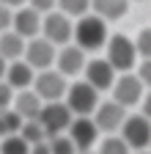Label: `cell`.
<instances>
[{
  "instance_id": "obj_9",
  "label": "cell",
  "mask_w": 151,
  "mask_h": 154,
  "mask_svg": "<svg viewBox=\"0 0 151 154\" xmlns=\"http://www.w3.org/2000/svg\"><path fill=\"white\" fill-rule=\"evenodd\" d=\"M66 138L74 143V149H77V154H88L93 151V146L99 143V129L96 124L91 121V116H74L69 129H66Z\"/></svg>"
},
{
  "instance_id": "obj_30",
  "label": "cell",
  "mask_w": 151,
  "mask_h": 154,
  "mask_svg": "<svg viewBox=\"0 0 151 154\" xmlns=\"http://www.w3.org/2000/svg\"><path fill=\"white\" fill-rule=\"evenodd\" d=\"M3 6H8V8H20V6H25V0H0Z\"/></svg>"
},
{
  "instance_id": "obj_1",
  "label": "cell",
  "mask_w": 151,
  "mask_h": 154,
  "mask_svg": "<svg viewBox=\"0 0 151 154\" xmlns=\"http://www.w3.org/2000/svg\"><path fill=\"white\" fill-rule=\"evenodd\" d=\"M107 22L99 19L96 14H85L80 19H74V30H71V44H77L83 52H96L107 42Z\"/></svg>"
},
{
  "instance_id": "obj_2",
  "label": "cell",
  "mask_w": 151,
  "mask_h": 154,
  "mask_svg": "<svg viewBox=\"0 0 151 154\" xmlns=\"http://www.w3.org/2000/svg\"><path fill=\"white\" fill-rule=\"evenodd\" d=\"M104 52H107L104 61L116 69V74L132 72V69H135V63L140 61V58H137V50H135V44H132V38H129L126 33H113V36H107Z\"/></svg>"
},
{
  "instance_id": "obj_15",
  "label": "cell",
  "mask_w": 151,
  "mask_h": 154,
  "mask_svg": "<svg viewBox=\"0 0 151 154\" xmlns=\"http://www.w3.org/2000/svg\"><path fill=\"white\" fill-rule=\"evenodd\" d=\"M41 99L36 96V91L33 88H22V91H14V99H11V110L20 116L22 121H33L36 116H39V110H41Z\"/></svg>"
},
{
  "instance_id": "obj_29",
  "label": "cell",
  "mask_w": 151,
  "mask_h": 154,
  "mask_svg": "<svg viewBox=\"0 0 151 154\" xmlns=\"http://www.w3.org/2000/svg\"><path fill=\"white\" fill-rule=\"evenodd\" d=\"M30 154H50L47 140H41V143H33V146H30Z\"/></svg>"
},
{
  "instance_id": "obj_25",
  "label": "cell",
  "mask_w": 151,
  "mask_h": 154,
  "mask_svg": "<svg viewBox=\"0 0 151 154\" xmlns=\"http://www.w3.org/2000/svg\"><path fill=\"white\" fill-rule=\"evenodd\" d=\"M135 50H137V58H148L151 55V30L148 28H143V30H137V36H135Z\"/></svg>"
},
{
  "instance_id": "obj_22",
  "label": "cell",
  "mask_w": 151,
  "mask_h": 154,
  "mask_svg": "<svg viewBox=\"0 0 151 154\" xmlns=\"http://www.w3.org/2000/svg\"><path fill=\"white\" fill-rule=\"evenodd\" d=\"M0 154H30V146L20 135H6V138L0 140Z\"/></svg>"
},
{
  "instance_id": "obj_28",
  "label": "cell",
  "mask_w": 151,
  "mask_h": 154,
  "mask_svg": "<svg viewBox=\"0 0 151 154\" xmlns=\"http://www.w3.org/2000/svg\"><path fill=\"white\" fill-rule=\"evenodd\" d=\"M11 17H14V8L0 3V33L3 30H11Z\"/></svg>"
},
{
  "instance_id": "obj_14",
  "label": "cell",
  "mask_w": 151,
  "mask_h": 154,
  "mask_svg": "<svg viewBox=\"0 0 151 154\" xmlns=\"http://www.w3.org/2000/svg\"><path fill=\"white\" fill-rule=\"evenodd\" d=\"M39 28H41V14H36L30 6H20L14 8V17H11V30L20 33L25 42L33 36H39Z\"/></svg>"
},
{
  "instance_id": "obj_26",
  "label": "cell",
  "mask_w": 151,
  "mask_h": 154,
  "mask_svg": "<svg viewBox=\"0 0 151 154\" xmlns=\"http://www.w3.org/2000/svg\"><path fill=\"white\" fill-rule=\"evenodd\" d=\"M11 99H14V88L6 80H0V110H8L11 107Z\"/></svg>"
},
{
  "instance_id": "obj_21",
  "label": "cell",
  "mask_w": 151,
  "mask_h": 154,
  "mask_svg": "<svg viewBox=\"0 0 151 154\" xmlns=\"http://www.w3.org/2000/svg\"><path fill=\"white\" fill-rule=\"evenodd\" d=\"M20 138L28 143V146H33V143H41V140H47V135H44V129H41V124L39 121H22V127H20Z\"/></svg>"
},
{
  "instance_id": "obj_10",
  "label": "cell",
  "mask_w": 151,
  "mask_h": 154,
  "mask_svg": "<svg viewBox=\"0 0 151 154\" xmlns=\"http://www.w3.org/2000/svg\"><path fill=\"white\" fill-rule=\"evenodd\" d=\"M126 107H121L118 102H113V99H99V105H96V110L91 113V121L96 124V129H99V135H116L118 132V127L124 124V119H126Z\"/></svg>"
},
{
  "instance_id": "obj_17",
  "label": "cell",
  "mask_w": 151,
  "mask_h": 154,
  "mask_svg": "<svg viewBox=\"0 0 151 154\" xmlns=\"http://www.w3.org/2000/svg\"><path fill=\"white\" fill-rule=\"evenodd\" d=\"M129 11V0H91V14L104 22H116Z\"/></svg>"
},
{
  "instance_id": "obj_27",
  "label": "cell",
  "mask_w": 151,
  "mask_h": 154,
  "mask_svg": "<svg viewBox=\"0 0 151 154\" xmlns=\"http://www.w3.org/2000/svg\"><path fill=\"white\" fill-rule=\"evenodd\" d=\"M25 3L36 11V14H47V11H55V0H25Z\"/></svg>"
},
{
  "instance_id": "obj_3",
  "label": "cell",
  "mask_w": 151,
  "mask_h": 154,
  "mask_svg": "<svg viewBox=\"0 0 151 154\" xmlns=\"http://www.w3.org/2000/svg\"><path fill=\"white\" fill-rule=\"evenodd\" d=\"M116 135L129 146V151H146L148 143H151V124H148L146 116L132 110V113H126V119H124V124L118 127Z\"/></svg>"
},
{
  "instance_id": "obj_18",
  "label": "cell",
  "mask_w": 151,
  "mask_h": 154,
  "mask_svg": "<svg viewBox=\"0 0 151 154\" xmlns=\"http://www.w3.org/2000/svg\"><path fill=\"white\" fill-rule=\"evenodd\" d=\"M22 50H25V38L14 30H3L0 33V58L3 61H17L22 58Z\"/></svg>"
},
{
  "instance_id": "obj_7",
  "label": "cell",
  "mask_w": 151,
  "mask_h": 154,
  "mask_svg": "<svg viewBox=\"0 0 151 154\" xmlns=\"http://www.w3.org/2000/svg\"><path fill=\"white\" fill-rule=\"evenodd\" d=\"M71 119H74V116H71V110H69L63 102H44L41 110H39V116H36V121L41 124V129H44L47 138L63 135V132L69 129Z\"/></svg>"
},
{
  "instance_id": "obj_13",
  "label": "cell",
  "mask_w": 151,
  "mask_h": 154,
  "mask_svg": "<svg viewBox=\"0 0 151 154\" xmlns=\"http://www.w3.org/2000/svg\"><path fill=\"white\" fill-rule=\"evenodd\" d=\"M83 80L91 88H96L99 94L102 91H110L113 83H116V69H113L104 58H88L85 66H83Z\"/></svg>"
},
{
  "instance_id": "obj_20",
  "label": "cell",
  "mask_w": 151,
  "mask_h": 154,
  "mask_svg": "<svg viewBox=\"0 0 151 154\" xmlns=\"http://www.w3.org/2000/svg\"><path fill=\"white\" fill-rule=\"evenodd\" d=\"M93 149H96L93 154H132L129 146L118 138V135H104V138H99V143Z\"/></svg>"
},
{
  "instance_id": "obj_4",
  "label": "cell",
  "mask_w": 151,
  "mask_h": 154,
  "mask_svg": "<svg viewBox=\"0 0 151 154\" xmlns=\"http://www.w3.org/2000/svg\"><path fill=\"white\" fill-rule=\"evenodd\" d=\"M61 102L71 110V116H91L99 105V91L91 88L85 80H74L66 85V94Z\"/></svg>"
},
{
  "instance_id": "obj_5",
  "label": "cell",
  "mask_w": 151,
  "mask_h": 154,
  "mask_svg": "<svg viewBox=\"0 0 151 154\" xmlns=\"http://www.w3.org/2000/svg\"><path fill=\"white\" fill-rule=\"evenodd\" d=\"M113 102H118L126 110H135L140 105V99L148 94V88L135 77V72H121L116 74V83H113Z\"/></svg>"
},
{
  "instance_id": "obj_6",
  "label": "cell",
  "mask_w": 151,
  "mask_h": 154,
  "mask_svg": "<svg viewBox=\"0 0 151 154\" xmlns=\"http://www.w3.org/2000/svg\"><path fill=\"white\" fill-rule=\"evenodd\" d=\"M71 30H74V19H69L66 14H61V11H47V14H41L39 36L47 38L50 44H55V47L69 44L71 42Z\"/></svg>"
},
{
  "instance_id": "obj_31",
  "label": "cell",
  "mask_w": 151,
  "mask_h": 154,
  "mask_svg": "<svg viewBox=\"0 0 151 154\" xmlns=\"http://www.w3.org/2000/svg\"><path fill=\"white\" fill-rule=\"evenodd\" d=\"M6 66H8V61H3V58H0V80H3V74H6Z\"/></svg>"
},
{
  "instance_id": "obj_19",
  "label": "cell",
  "mask_w": 151,
  "mask_h": 154,
  "mask_svg": "<svg viewBox=\"0 0 151 154\" xmlns=\"http://www.w3.org/2000/svg\"><path fill=\"white\" fill-rule=\"evenodd\" d=\"M55 11L66 14L69 19H80L91 14V0H55Z\"/></svg>"
},
{
  "instance_id": "obj_24",
  "label": "cell",
  "mask_w": 151,
  "mask_h": 154,
  "mask_svg": "<svg viewBox=\"0 0 151 154\" xmlns=\"http://www.w3.org/2000/svg\"><path fill=\"white\" fill-rule=\"evenodd\" d=\"M0 124H3L6 135H17V132H20V127H22V119L8 107V110H0Z\"/></svg>"
},
{
  "instance_id": "obj_32",
  "label": "cell",
  "mask_w": 151,
  "mask_h": 154,
  "mask_svg": "<svg viewBox=\"0 0 151 154\" xmlns=\"http://www.w3.org/2000/svg\"><path fill=\"white\" fill-rule=\"evenodd\" d=\"M132 154H148V149H146V151H132Z\"/></svg>"
},
{
  "instance_id": "obj_8",
  "label": "cell",
  "mask_w": 151,
  "mask_h": 154,
  "mask_svg": "<svg viewBox=\"0 0 151 154\" xmlns=\"http://www.w3.org/2000/svg\"><path fill=\"white\" fill-rule=\"evenodd\" d=\"M69 80L58 72V69H44V72H36L33 74V91L41 102H61L63 94H66Z\"/></svg>"
},
{
  "instance_id": "obj_16",
  "label": "cell",
  "mask_w": 151,
  "mask_h": 154,
  "mask_svg": "<svg viewBox=\"0 0 151 154\" xmlns=\"http://www.w3.org/2000/svg\"><path fill=\"white\" fill-rule=\"evenodd\" d=\"M33 74H36V72L22 61V58H17V61H8L3 80H6L14 91H22V88H30V85H33Z\"/></svg>"
},
{
  "instance_id": "obj_23",
  "label": "cell",
  "mask_w": 151,
  "mask_h": 154,
  "mask_svg": "<svg viewBox=\"0 0 151 154\" xmlns=\"http://www.w3.org/2000/svg\"><path fill=\"white\" fill-rule=\"evenodd\" d=\"M47 146H50V154H77V149H74V143L63 135H55V138H47Z\"/></svg>"
},
{
  "instance_id": "obj_12",
  "label": "cell",
  "mask_w": 151,
  "mask_h": 154,
  "mask_svg": "<svg viewBox=\"0 0 151 154\" xmlns=\"http://www.w3.org/2000/svg\"><path fill=\"white\" fill-rule=\"evenodd\" d=\"M85 61H88V52H83L77 44H63V47H58L55 50V63H52V69H58L66 80L69 77H77V74H83V66H85Z\"/></svg>"
},
{
  "instance_id": "obj_11",
  "label": "cell",
  "mask_w": 151,
  "mask_h": 154,
  "mask_svg": "<svg viewBox=\"0 0 151 154\" xmlns=\"http://www.w3.org/2000/svg\"><path fill=\"white\" fill-rule=\"evenodd\" d=\"M55 44H50L47 38L41 36H33L25 42V50H22V61L33 69V72H44V69H52L55 63Z\"/></svg>"
}]
</instances>
